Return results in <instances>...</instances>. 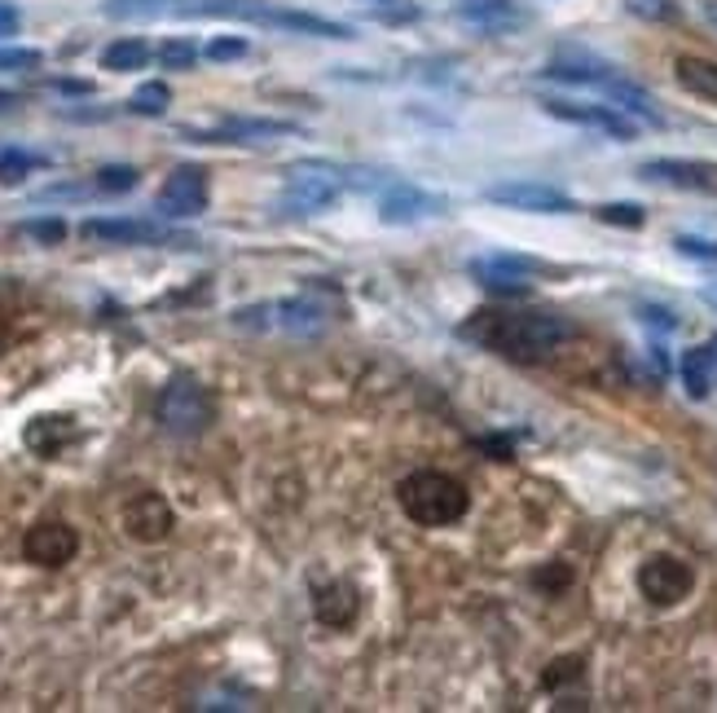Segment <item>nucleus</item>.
<instances>
[{
  "instance_id": "nucleus-1",
  "label": "nucleus",
  "mask_w": 717,
  "mask_h": 713,
  "mask_svg": "<svg viewBox=\"0 0 717 713\" xmlns=\"http://www.w3.org/2000/svg\"><path fill=\"white\" fill-rule=\"evenodd\" d=\"M463 335L511 362H542L572 335V321L559 313H476Z\"/></svg>"
},
{
  "instance_id": "nucleus-2",
  "label": "nucleus",
  "mask_w": 717,
  "mask_h": 713,
  "mask_svg": "<svg viewBox=\"0 0 717 713\" xmlns=\"http://www.w3.org/2000/svg\"><path fill=\"white\" fill-rule=\"evenodd\" d=\"M397 498H401V511L423 524V529H445V524H458L471 507L463 480L445 476V472H414L397 485Z\"/></svg>"
},
{
  "instance_id": "nucleus-3",
  "label": "nucleus",
  "mask_w": 717,
  "mask_h": 713,
  "mask_svg": "<svg viewBox=\"0 0 717 713\" xmlns=\"http://www.w3.org/2000/svg\"><path fill=\"white\" fill-rule=\"evenodd\" d=\"M155 415H159V423H163L172 437H198V432L212 423L216 406H212V397H207L203 384H194V380H172V384L159 393Z\"/></svg>"
},
{
  "instance_id": "nucleus-4",
  "label": "nucleus",
  "mask_w": 717,
  "mask_h": 713,
  "mask_svg": "<svg viewBox=\"0 0 717 713\" xmlns=\"http://www.w3.org/2000/svg\"><path fill=\"white\" fill-rule=\"evenodd\" d=\"M343 185V172L334 163H321V159H304V163H291L286 168V212H321L334 203Z\"/></svg>"
},
{
  "instance_id": "nucleus-5",
  "label": "nucleus",
  "mask_w": 717,
  "mask_h": 713,
  "mask_svg": "<svg viewBox=\"0 0 717 713\" xmlns=\"http://www.w3.org/2000/svg\"><path fill=\"white\" fill-rule=\"evenodd\" d=\"M546 115L564 120V124H577V128H594L603 137H616V142H629L638 128L634 120L621 111V106H599V102H568V98H546L542 102Z\"/></svg>"
},
{
  "instance_id": "nucleus-6",
  "label": "nucleus",
  "mask_w": 717,
  "mask_h": 713,
  "mask_svg": "<svg viewBox=\"0 0 717 713\" xmlns=\"http://www.w3.org/2000/svg\"><path fill=\"white\" fill-rule=\"evenodd\" d=\"M691 586H695V573H691V564H682L678 555H651V559L638 568V590H642V599L656 603V608H669V603L686 599Z\"/></svg>"
},
{
  "instance_id": "nucleus-7",
  "label": "nucleus",
  "mask_w": 717,
  "mask_h": 713,
  "mask_svg": "<svg viewBox=\"0 0 717 713\" xmlns=\"http://www.w3.org/2000/svg\"><path fill=\"white\" fill-rule=\"evenodd\" d=\"M489 203H502V207H515V212H542V216H564V212H577V203L546 185V181H502V185H489L485 190Z\"/></svg>"
},
{
  "instance_id": "nucleus-8",
  "label": "nucleus",
  "mask_w": 717,
  "mask_h": 713,
  "mask_svg": "<svg viewBox=\"0 0 717 713\" xmlns=\"http://www.w3.org/2000/svg\"><path fill=\"white\" fill-rule=\"evenodd\" d=\"M155 207H159V216H172V220L198 216V212L207 207V172H203V168H177V172L163 181Z\"/></svg>"
},
{
  "instance_id": "nucleus-9",
  "label": "nucleus",
  "mask_w": 717,
  "mask_h": 713,
  "mask_svg": "<svg viewBox=\"0 0 717 713\" xmlns=\"http://www.w3.org/2000/svg\"><path fill=\"white\" fill-rule=\"evenodd\" d=\"M76 551H80V537L62 520H45V524L27 529V537H23V555L41 568H62L76 559Z\"/></svg>"
},
{
  "instance_id": "nucleus-10",
  "label": "nucleus",
  "mask_w": 717,
  "mask_h": 713,
  "mask_svg": "<svg viewBox=\"0 0 717 713\" xmlns=\"http://www.w3.org/2000/svg\"><path fill=\"white\" fill-rule=\"evenodd\" d=\"M445 212V199L419 190V185H406V181H392L384 194H379V216L388 225H414V220H428V216H441Z\"/></svg>"
},
{
  "instance_id": "nucleus-11",
  "label": "nucleus",
  "mask_w": 717,
  "mask_h": 713,
  "mask_svg": "<svg viewBox=\"0 0 717 713\" xmlns=\"http://www.w3.org/2000/svg\"><path fill=\"white\" fill-rule=\"evenodd\" d=\"M642 181L691 190V194H717V168L713 163H691V159H651L638 168Z\"/></svg>"
},
{
  "instance_id": "nucleus-12",
  "label": "nucleus",
  "mask_w": 717,
  "mask_h": 713,
  "mask_svg": "<svg viewBox=\"0 0 717 713\" xmlns=\"http://www.w3.org/2000/svg\"><path fill=\"white\" fill-rule=\"evenodd\" d=\"M124 529L133 542H163L172 533V507L163 494H137L124 507Z\"/></svg>"
},
{
  "instance_id": "nucleus-13",
  "label": "nucleus",
  "mask_w": 717,
  "mask_h": 713,
  "mask_svg": "<svg viewBox=\"0 0 717 713\" xmlns=\"http://www.w3.org/2000/svg\"><path fill=\"white\" fill-rule=\"evenodd\" d=\"M84 238H102V242H185V238L168 234L155 220H124V216L84 220Z\"/></svg>"
},
{
  "instance_id": "nucleus-14",
  "label": "nucleus",
  "mask_w": 717,
  "mask_h": 713,
  "mask_svg": "<svg viewBox=\"0 0 717 713\" xmlns=\"http://www.w3.org/2000/svg\"><path fill=\"white\" fill-rule=\"evenodd\" d=\"M471 273L485 282V286H493V291H507V295H524L528 286V273H537V264L533 260H524V256H485V260H471Z\"/></svg>"
},
{
  "instance_id": "nucleus-15",
  "label": "nucleus",
  "mask_w": 717,
  "mask_h": 713,
  "mask_svg": "<svg viewBox=\"0 0 717 713\" xmlns=\"http://www.w3.org/2000/svg\"><path fill=\"white\" fill-rule=\"evenodd\" d=\"M458 19L485 36H502V32L524 23V14L511 5V0H458Z\"/></svg>"
},
{
  "instance_id": "nucleus-16",
  "label": "nucleus",
  "mask_w": 717,
  "mask_h": 713,
  "mask_svg": "<svg viewBox=\"0 0 717 713\" xmlns=\"http://www.w3.org/2000/svg\"><path fill=\"white\" fill-rule=\"evenodd\" d=\"M181 133L198 137V142H269V137H295L299 128L286 120H229L212 133H190V128H181Z\"/></svg>"
},
{
  "instance_id": "nucleus-17",
  "label": "nucleus",
  "mask_w": 717,
  "mask_h": 713,
  "mask_svg": "<svg viewBox=\"0 0 717 713\" xmlns=\"http://www.w3.org/2000/svg\"><path fill=\"white\" fill-rule=\"evenodd\" d=\"M356 608H362V599H356V586H348V581H330V586H321L317 599H312L317 621L330 625V630L352 625V621H356Z\"/></svg>"
},
{
  "instance_id": "nucleus-18",
  "label": "nucleus",
  "mask_w": 717,
  "mask_h": 713,
  "mask_svg": "<svg viewBox=\"0 0 717 713\" xmlns=\"http://www.w3.org/2000/svg\"><path fill=\"white\" fill-rule=\"evenodd\" d=\"M273 326L291 330V335H317L326 326V308H317L312 299H282V304H273Z\"/></svg>"
},
{
  "instance_id": "nucleus-19",
  "label": "nucleus",
  "mask_w": 717,
  "mask_h": 713,
  "mask_svg": "<svg viewBox=\"0 0 717 713\" xmlns=\"http://www.w3.org/2000/svg\"><path fill=\"white\" fill-rule=\"evenodd\" d=\"M678 84L704 102H717V63L704 58H678Z\"/></svg>"
},
{
  "instance_id": "nucleus-20",
  "label": "nucleus",
  "mask_w": 717,
  "mask_h": 713,
  "mask_svg": "<svg viewBox=\"0 0 717 713\" xmlns=\"http://www.w3.org/2000/svg\"><path fill=\"white\" fill-rule=\"evenodd\" d=\"M71 437H76V428H71L67 419H36V423L27 428V445H32L36 454H45V459L58 454Z\"/></svg>"
},
{
  "instance_id": "nucleus-21",
  "label": "nucleus",
  "mask_w": 717,
  "mask_h": 713,
  "mask_svg": "<svg viewBox=\"0 0 717 713\" xmlns=\"http://www.w3.org/2000/svg\"><path fill=\"white\" fill-rule=\"evenodd\" d=\"M682 384H686V397H691V401H704V397H708V384H713L708 348H691V352L682 356Z\"/></svg>"
},
{
  "instance_id": "nucleus-22",
  "label": "nucleus",
  "mask_w": 717,
  "mask_h": 713,
  "mask_svg": "<svg viewBox=\"0 0 717 713\" xmlns=\"http://www.w3.org/2000/svg\"><path fill=\"white\" fill-rule=\"evenodd\" d=\"M146 63H150V45L137 41V36L115 41V45L102 54V67H106V71H141Z\"/></svg>"
},
{
  "instance_id": "nucleus-23",
  "label": "nucleus",
  "mask_w": 717,
  "mask_h": 713,
  "mask_svg": "<svg viewBox=\"0 0 717 713\" xmlns=\"http://www.w3.org/2000/svg\"><path fill=\"white\" fill-rule=\"evenodd\" d=\"M155 58H159L163 71H190V67L198 63V45L185 41V36H172V41H163V45L155 49Z\"/></svg>"
},
{
  "instance_id": "nucleus-24",
  "label": "nucleus",
  "mask_w": 717,
  "mask_h": 713,
  "mask_svg": "<svg viewBox=\"0 0 717 713\" xmlns=\"http://www.w3.org/2000/svg\"><path fill=\"white\" fill-rule=\"evenodd\" d=\"M168 84H141L137 93H133V102H128V111H137V115H163V106H168Z\"/></svg>"
},
{
  "instance_id": "nucleus-25",
  "label": "nucleus",
  "mask_w": 717,
  "mask_h": 713,
  "mask_svg": "<svg viewBox=\"0 0 717 713\" xmlns=\"http://www.w3.org/2000/svg\"><path fill=\"white\" fill-rule=\"evenodd\" d=\"M93 190H102V194H128V190H137V172L133 168H102L93 177Z\"/></svg>"
},
{
  "instance_id": "nucleus-26",
  "label": "nucleus",
  "mask_w": 717,
  "mask_h": 713,
  "mask_svg": "<svg viewBox=\"0 0 717 713\" xmlns=\"http://www.w3.org/2000/svg\"><path fill=\"white\" fill-rule=\"evenodd\" d=\"M594 216H599L603 225H625V229H638V225H642V207H638V203H603Z\"/></svg>"
},
{
  "instance_id": "nucleus-27",
  "label": "nucleus",
  "mask_w": 717,
  "mask_h": 713,
  "mask_svg": "<svg viewBox=\"0 0 717 713\" xmlns=\"http://www.w3.org/2000/svg\"><path fill=\"white\" fill-rule=\"evenodd\" d=\"M32 168H36L32 155H23V150H5V155H0V185H19Z\"/></svg>"
},
{
  "instance_id": "nucleus-28",
  "label": "nucleus",
  "mask_w": 717,
  "mask_h": 713,
  "mask_svg": "<svg viewBox=\"0 0 717 713\" xmlns=\"http://www.w3.org/2000/svg\"><path fill=\"white\" fill-rule=\"evenodd\" d=\"M625 5H629V14H638V19H647V23L673 19V0H625Z\"/></svg>"
},
{
  "instance_id": "nucleus-29",
  "label": "nucleus",
  "mask_w": 717,
  "mask_h": 713,
  "mask_svg": "<svg viewBox=\"0 0 717 713\" xmlns=\"http://www.w3.org/2000/svg\"><path fill=\"white\" fill-rule=\"evenodd\" d=\"M234 326H242V330H269V326H273V304L238 308V313H234Z\"/></svg>"
},
{
  "instance_id": "nucleus-30",
  "label": "nucleus",
  "mask_w": 717,
  "mask_h": 713,
  "mask_svg": "<svg viewBox=\"0 0 717 713\" xmlns=\"http://www.w3.org/2000/svg\"><path fill=\"white\" fill-rule=\"evenodd\" d=\"M203 54H207L212 63H234V58L247 54V41H238V36H220V41H212Z\"/></svg>"
},
{
  "instance_id": "nucleus-31",
  "label": "nucleus",
  "mask_w": 717,
  "mask_h": 713,
  "mask_svg": "<svg viewBox=\"0 0 717 713\" xmlns=\"http://www.w3.org/2000/svg\"><path fill=\"white\" fill-rule=\"evenodd\" d=\"M673 247L682 251V256H691V260H717V242H708V238H691V234H682V238H673Z\"/></svg>"
},
{
  "instance_id": "nucleus-32",
  "label": "nucleus",
  "mask_w": 717,
  "mask_h": 713,
  "mask_svg": "<svg viewBox=\"0 0 717 713\" xmlns=\"http://www.w3.org/2000/svg\"><path fill=\"white\" fill-rule=\"evenodd\" d=\"M32 67H41L36 49H0V71H32Z\"/></svg>"
},
{
  "instance_id": "nucleus-33",
  "label": "nucleus",
  "mask_w": 717,
  "mask_h": 713,
  "mask_svg": "<svg viewBox=\"0 0 717 713\" xmlns=\"http://www.w3.org/2000/svg\"><path fill=\"white\" fill-rule=\"evenodd\" d=\"M23 234H32V238H41V242H62V234H67V225L54 216V220H27L23 225Z\"/></svg>"
},
{
  "instance_id": "nucleus-34",
  "label": "nucleus",
  "mask_w": 717,
  "mask_h": 713,
  "mask_svg": "<svg viewBox=\"0 0 717 713\" xmlns=\"http://www.w3.org/2000/svg\"><path fill=\"white\" fill-rule=\"evenodd\" d=\"M638 313H642V321L656 326V330H673V326H678L673 313H664V308H638Z\"/></svg>"
},
{
  "instance_id": "nucleus-35",
  "label": "nucleus",
  "mask_w": 717,
  "mask_h": 713,
  "mask_svg": "<svg viewBox=\"0 0 717 713\" xmlns=\"http://www.w3.org/2000/svg\"><path fill=\"white\" fill-rule=\"evenodd\" d=\"M14 32H19V10L0 0V36H14Z\"/></svg>"
},
{
  "instance_id": "nucleus-36",
  "label": "nucleus",
  "mask_w": 717,
  "mask_h": 713,
  "mask_svg": "<svg viewBox=\"0 0 717 713\" xmlns=\"http://www.w3.org/2000/svg\"><path fill=\"white\" fill-rule=\"evenodd\" d=\"M14 102H19V98H14V93H0V111H10V106H14Z\"/></svg>"
},
{
  "instance_id": "nucleus-37",
  "label": "nucleus",
  "mask_w": 717,
  "mask_h": 713,
  "mask_svg": "<svg viewBox=\"0 0 717 713\" xmlns=\"http://www.w3.org/2000/svg\"><path fill=\"white\" fill-rule=\"evenodd\" d=\"M708 366H713V371H717V339H713V343H708Z\"/></svg>"
},
{
  "instance_id": "nucleus-38",
  "label": "nucleus",
  "mask_w": 717,
  "mask_h": 713,
  "mask_svg": "<svg viewBox=\"0 0 717 713\" xmlns=\"http://www.w3.org/2000/svg\"><path fill=\"white\" fill-rule=\"evenodd\" d=\"M379 5H388V0H379Z\"/></svg>"
}]
</instances>
